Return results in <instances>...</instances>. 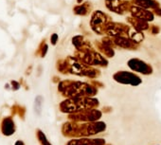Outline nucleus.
Masks as SVG:
<instances>
[{"instance_id":"1","label":"nucleus","mask_w":161,"mask_h":145,"mask_svg":"<svg viewBox=\"0 0 161 145\" xmlns=\"http://www.w3.org/2000/svg\"><path fill=\"white\" fill-rule=\"evenodd\" d=\"M106 129V124L103 121L80 122L69 121L65 122L62 127V133L66 137H88L103 132Z\"/></svg>"},{"instance_id":"2","label":"nucleus","mask_w":161,"mask_h":145,"mask_svg":"<svg viewBox=\"0 0 161 145\" xmlns=\"http://www.w3.org/2000/svg\"><path fill=\"white\" fill-rule=\"evenodd\" d=\"M99 102L96 99L88 97H74L70 100L64 102L61 104V110L65 113H77L90 108H96Z\"/></svg>"},{"instance_id":"3","label":"nucleus","mask_w":161,"mask_h":145,"mask_svg":"<svg viewBox=\"0 0 161 145\" xmlns=\"http://www.w3.org/2000/svg\"><path fill=\"white\" fill-rule=\"evenodd\" d=\"M64 95L73 97H89L97 94V89L91 86L82 83H71L70 85L61 86Z\"/></svg>"},{"instance_id":"4","label":"nucleus","mask_w":161,"mask_h":145,"mask_svg":"<svg viewBox=\"0 0 161 145\" xmlns=\"http://www.w3.org/2000/svg\"><path fill=\"white\" fill-rule=\"evenodd\" d=\"M102 112L95 108L86 109L80 112L72 113L69 115L68 119L72 121H80V122H91V121H97L101 119Z\"/></svg>"},{"instance_id":"5","label":"nucleus","mask_w":161,"mask_h":145,"mask_svg":"<svg viewBox=\"0 0 161 145\" xmlns=\"http://www.w3.org/2000/svg\"><path fill=\"white\" fill-rule=\"evenodd\" d=\"M114 80L119 84L123 85H131V86H138L141 84V79L135 75L134 73L127 71H119L114 75Z\"/></svg>"},{"instance_id":"6","label":"nucleus","mask_w":161,"mask_h":145,"mask_svg":"<svg viewBox=\"0 0 161 145\" xmlns=\"http://www.w3.org/2000/svg\"><path fill=\"white\" fill-rule=\"evenodd\" d=\"M104 138H89V137H77L69 140L66 145H105Z\"/></svg>"},{"instance_id":"7","label":"nucleus","mask_w":161,"mask_h":145,"mask_svg":"<svg viewBox=\"0 0 161 145\" xmlns=\"http://www.w3.org/2000/svg\"><path fill=\"white\" fill-rule=\"evenodd\" d=\"M128 65L131 69H133L134 71L139 72V73H142V74H151L152 73V68L140 60L132 59L128 62Z\"/></svg>"},{"instance_id":"8","label":"nucleus","mask_w":161,"mask_h":145,"mask_svg":"<svg viewBox=\"0 0 161 145\" xmlns=\"http://www.w3.org/2000/svg\"><path fill=\"white\" fill-rule=\"evenodd\" d=\"M1 131L4 136H12L15 132V126L14 122L11 118H6L2 121L1 125Z\"/></svg>"},{"instance_id":"9","label":"nucleus","mask_w":161,"mask_h":145,"mask_svg":"<svg viewBox=\"0 0 161 145\" xmlns=\"http://www.w3.org/2000/svg\"><path fill=\"white\" fill-rule=\"evenodd\" d=\"M36 136H37V138L40 142L41 145H52L47 138L46 135L44 134V132H42L41 130H37L36 132Z\"/></svg>"},{"instance_id":"10","label":"nucleus","mask_w":161,"mask_h":145,"mask_svg":"<svg viewBox=\"0 0 161 145\" xmlns=\"http://www.w3.org/2000/svg\"><path fill=\"white\" fill-rule=\"evenodd\" d=\"M14 145H25V143L22 141V140H17L16 142H15V144Z\"/></svg>"},{"instance_id":"11","label":"nucleus","mask_w":161,"mask_h":145,"mask_svg":"<svg viewBox=\"0 0 161 145\" xmlns=\"http://www.w3.org/2000/svg\"><path fill=\"white\" fill-rule=\"evenodd\" d=\"M105 145H111V144H105Z\"/></svg>"}]
</instances>
